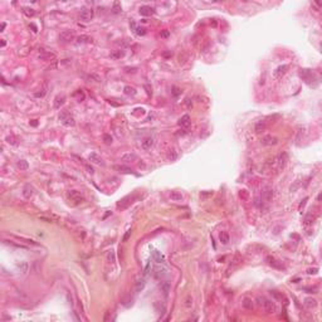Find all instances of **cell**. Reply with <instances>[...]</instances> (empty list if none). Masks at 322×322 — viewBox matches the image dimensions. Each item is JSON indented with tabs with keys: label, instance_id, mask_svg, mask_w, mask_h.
Instances as JSON below:
<instances>
[{
	"label": "cell",
	"instance_id": "1",
	"mask_svg": "<svg viewBox=\"0 0 322 322\" xmlns=\"http://www.w3.org/2000/svg\"><path fill=\"white\" fill-rule=\"evenodd\" d=\"M59 120H61V122L67 127H73L74 125H76V121H74L73 116L70 115L68 111H62L61 115H59Z\"/></svg>",
	"mask_w": 322,
	"mask_h": 322
},
{
	"label": "cell",
	"instance_id": "2",
	"mask_svg": "<svg viewBox=\"0 0 322 322\" xmlns=\"http://www.w3.org/2000/svg\"><path fill=\"white\" fill-rule=\"evenodd\" d=\"M93 18V10L92 9H88V8H83V9L81 10V13H79V19L82 20V22H89V20Z\"/></svg>",
	"mask_w": 322,
	"mask_h": 322
},
{
	"label": "cell",
	"instance_id": "3",
	"mask_svg": "<svg viewBox=\"0 0 322 322\" xmlns=\"http://www.w3.org/2000/svg\"><path fill=\"white\" fill-rule=\"evenodd\" d=\"M67 196H68L69 200H72V202H74L76 204L83 202V195L77 190H69L68 193H67Z\"/></svg>",
	"mask_w": 322,
	"mask_h": 322
},
{
	"label": "cell",
	"instance_id": "4",
	"mask_svg": "<svg viewBox=\"0 0 322 322\" xmlns=\"http://www.w3.org/2000/svg\"><path fill=\"white\" fill-rule=\"evenodd\" d=\"M262 306H263V309L266 311V313H274L275 312V304H274V302H272L271 299H267L266 297H264V299H263Z\"/></svg>",
	"mask_w": 322,
	"mask_h": 322
},
{
	"label": "cell",
	"instance_id": "5",
	"mask_svg": "<svg viewBox=\"0 0 322 322\" xmlns=\"http://www.w3.org/2000/svg\"><path fill=\"white\" fill-rule=\"evenodd\" d=\"M261 142H262L263 145H266V146H273V145H277L278 144V139L275 136L267 135V136H263L262 137Z\"/></svg>",
	"mask_w": 322,
	"mask_h": 322
},
{
	"label": "cell",
	"instance_id": "6",
	"mask_svg": "<svg viewBox=\"0 0 322 322\" xmlns=\"http://www.w3.org/2000/svg\"><path fill=\"white\" fill-rule=\"evenodd\" d=\"M59 39H61V42H63V43H68V42L73 40L74 39L73 30H63L59 35Z\"/></svg>",
	"mask_w": 322,
	"mask_h": 322
},
{
	"label": "cell",
	"instance_id": "7",
	"mask_svg": "<svg viewBox=\"0 0 322 322\" xmlns=\"http://www.w3.org/2000/svg\"><path fill=\"white\" fill-rule=\"evenodd\" d=\"M121 161L125 162V164H131V162H135V161H137V155L133 154V152L123 154L122 156H121Z\"/></svg>",
	"mask_w": 322,
	"mask_h": 322
},
{
	"label": "cell",
	"instance_id": "8",
	"mask_svg": "<svg viewBox=\"0 0 322 322\" xmlns=\"http://www.w3.org/2000/svg\"><path fill=\"white\" fill-rule=\"evenodd\" d=\"M33 194H34V187H33L30 184H27V185L23 187V196L25 199H30Z\"/></svg>",
	"mask_w": 322,
	"mask_h": 322
},
{
	"label": "cell",
	"instance_id": "9",
	"mask_svg": "<svg viewBox=\"0 0 322 322\" xmlns=\"http://www.w3.org/2000/svg\"><path fill=\"white\" fill-rule=\"evenodd\" d=\"M88 160H89L91 162H93V164H96V165H103V160H102V157L99 156L98 154H96V152H92V154H89Z\"/></svg>",
	"mask_w": 322,
	"mask_h": 322
},
{
	"label": "cell",
	"instance_id": "10",
	"mask_svg": "<svg viewBox=\"0 0 322 322\" xmlns=\"http://www.w3.org/2000/svg\"><path fill=\"white\" fill-rule=\"evenodd\" d=\"M154 142H155L154 137H151V136L145 137V139L142 140V149H144V150H150L154 146Z\"/></svg>",
	"mask_w": 322,
	"mask_h": 322
},
{
	"label": "cell",
	"instance_id": "11",
	"mask_svg": "<svg viewBox=\"0 0 322 322\" xmlns=\"http://www.w3.org/2000/svg\"><path fill=\"white\" fill-rule=\"evenodd\" d=\"M267 262H268L269 266L274 267V268H278V269H283V268H284L283 264H282V262H279V261H277V259H274L273 257H267Z\"/></svg>",
	"mask_w": 322,
	"mask_h": 322
},
{
	"label": "cell",
	"instance_id": "12",
	"mask_svg": "<svg viewBox=\"0 0 322 322\" xmlns=\"http://www.w3.org/2000/svg\"><path fill=\"white\" fill-rule=\"evenodd\" d=\"M154 13H155L154 8L149 6V5H144V6L140 8V14L142 16H150V15H152Z\"/></svg>",
	"mask_w": 322,
	"mask_h": 322
},
{
	"label": "cell",
	"instance_id": "13",
	"mask_svg": "<svg viewBox=\"0 0 322 322\" xmlns=\"http://www.w3.org/2000/svg\"><path fill=\"white\" fill-rule=\"evenodd\" d=\"M190 123H191V118H190V116L189 115H184L180 120H179V125H180L181 127H189L190 126Z\"/></svg>",
	"mask_w": 322,
	"mask_h": 322
},
{
	"label": "cell",
	"instance_id": "14",
	"mask_svg": "<svg viewBox=\"0 0 322 322\" xmlns=\"http://www.w3.org/2000/svg\"><path fill=\"white\" fill-rule=\"evenodd\" d=\"M262 194H263V199H264L266 202H271V200L273 199V190H272L271 187H264Z\"/></svg>",
	"mask_w": 322,
	"mask_h": 322
},
{
	"label": "cell",
	"instance_id": "15",
	"mask_svg": "<svg viewBox=\"0 0 322 322\" xmlns=\"http://www.w3.org/2000/svg\"><path fill=\"white\" fill-rule=\"evenodd\" d=\"M152 259L156 263H161V264L165 263V257L162 256L161 252H159V250H154L152 252Z\"/></svg>",
	"mask_w": 322,
	"mask_h": 322
},
{
	"label": "cell",
	"instance_id": "16",
	"mask_svg": "<svg viewBox=\"0 0 322 322\" xmlns=\"http://www.w3.org/2000/svg\"><path fill=\"white\" fill-rule=\"evenodd\" d=\"M287 69H288V66H286V64L279 66L278 68L274 70V77H275V78H281V77L283 76V74L287 72Z\"/></svg>",
	"mask_w": 322,
	"mask_h": 322
},
{
	"label": "cell",
	"instance_id": "17",
	"mask_svg": "<svg viewBox=\"0 0 322 322\" xmlns=\"http://www.w3.org/2000/svg\"><path fill=\"white\" fill-rule=\"evenodd\" d=\"M287 161H288V156H287V154H286V152H283V154L281 155V156L278 157V161H277V164H278V169H283L284 166H286Z\"/></svg>",
	"mask_w": 322,
	"mask_h": 322
},
{
	"label": "cell",
	"instance_id": "18",
	"mask_svg": "<svg viewBox=\"0 0 322 322\" xmlns=\"http://www.w3.org/2000/svg\"><path fill=\"white\" fill-rule=\"evenodd\" d=\"M266 128H267L266 121H258V122L256 123V126H254V131H256L257 133H261L263 131H266Z\"/></svg>",
	"mask_w": 322,
	"mask_h": 322
},
{
	"label": "cell",
	"instance_id": "19",
	"mask_svg": "<svg viewBox=\"0 0 322 322\" xmlns=\"http://www.w3.org/2000/svg\"><path fill=\"white\" fill-rule=\"evenodd\" d=\"M170 199L173 200V202H182L184 196H182L181 193H179V191H171V193H170Z\"/></svg>",
	"mask_w": 322,
	"mask_h": 322
},
{
	"label": "cell",
	"instance_id": "20",
	"mask_svg": "<svg viewBox=\"0 0 322 322\" xmlns=\"http://www.w3.org/2000/svg\"><path fill=\"white\" fill-rule=\"evenodd\" d=\"M16 268H18V271L20 272L22 274H25L28 269H29V266H28V263L27 262H20L16 264Z\"/></svg>",
	"mask_w": 322,
	"mask_h": 322
},
{
	"label": "cell",
	"instance_id": "21",
	"mask_svg": "<svg viewBox=\"0 0 322 322\" xmlns=\"http://www.w3.org/2000/svg\"><path fill=\"white\" fill-rule=\"evenodd\" d=\"M66 102V97L63 94L61 96H57L56 99H54V108H61V106Z\"/></svg>",
	"mask_w": 322,
	"mask_h": 322
},
{
	"label": "cell",
	"instance_id": "22",
	"mask_svg": "<svg viewBox=\"0 0 322 322\" xmlns=\"http://www.w3.org/2000/svg\"><path fill=\"white\" fill-rule=\"evenodd\" d=\"M242 306L247 309H253V301L248 298V297H245V298H243V301H242Z\"/></svg>",
	"mask_w": 322,
	"mask_h": 322
},
{
	"label": "cell",
	"instance_id": "23",
	"mask_svg": "<svg viewBox=\"0 0 322 322\" xmlns=\"http://www.w3.org/2000/svg\"><path fill=\"white\" fill-rule=\"evenodd\" d=\"M304 304H306V307H308V308H315L317 306V301L315 298L308 297V298L304 299Z\"/></svg>",
	"mask_w": 322,
	"mask_h": 322
},
{
	"label": "cell",
	"instance_id": "24",
	"mask_svg": "<svg viewBox=\"0 0 322 322\" xmlns=\"http://www.w3.org/2000/svg\"><path fill=\"white\" fill-rule=\"evenodd\" d=\"M219 239H220V242H221V244H228V243H229V239H230V238H229V234H228L227 232H220V234H219Z\"/></svg>",
	"mask_w": 322,
	"mask_h": 322
},
{
	"label": "cell",
	"instance_id": "25",
	"mask_svg": "<svg viewBox=\"0 0 322 322\" xmlns=\"http://www.w3.org/2000/svg\"><path fill=\"white\" fill-rule=\"evenodd\" d=\"M115 169L118 170L120 173H123V174H132L133 173V171L130 168H127V166H123V165H117V166H115Z\"/></svg>",
	"mask_w": 322,
	"mask_h": 322
},
{
	"label": "cell",
	"instance_id": "26",
	"mask_svg": "<svg viewBox=\"0 0 322 322\" xmlns=\"http://www.w3.org/2000/svg\"><path fill=\"white\" fill-rule=\"evenodd\" d=\"M160 288H161V291L164 292V295L165 296H168L169 295V292H170V283L169 282H161L160 284Z\"/></svg>",
	"mask_w": 322,
	"mask_h": 322
},
{
	"label": "cell",
	"instance_id": "27",
	"mask_svg": "<svg viewBox=\"0 0 322 322\" xmlns=\"http://www.w3.org/2000/svg\"><path fill=\"white\" fill-rule=\"evenodd\" d=\"M52 58H54V54L49 52H42L39 54V59L42 61H48V59H52Z\"/></svg>",
	"mask_w": 322,
	"mask_h": 322
},
{
	"label": "cell",
	"instance_id": "28",
	"mask_svg": "<svg viewBox=\"0 0 322 322\" xmlns=\"http://www.w3.org/2000/svg\"><path fill=\"white\" fill-rule=\"evenodd\" d=\"M145 284H146V282H145V279H144V278L139 279V281L136 282V286H135V290H136V292H141V291L145 288Z\"/></svg>",
	"mask_w": 322,
	"mask_h": 322
},
{
	"label": "cell",
	"instance_id": "29",
	"mask_svg": "<svg viewBox=\"0 0 322 322\" xmlns=\"http://www.w3.org/2000/svg\"><path fill=\"white\" fill-rule=\"evenodd\" d=\"M92 39L88 35H79L77 37V43H91Z\"/></svg>",
	"mask_w": 322,
	"mask_h": 322
},
{
	"label": "cell",
	"instance_id": "30",
	"mask_svg": "<svg viewBox=\"0 0 322 322\" xmlns=\"http://www.w3.org/2000/svg\"><path fill=\"white\" fill-rule=\"evenodd\" d=\"M112 11H113L115 14H120L121 11H122V6H121V4L118 1H115L113 3V6H112Z\"/></svg>",
	"mask_w": 322,
	"mask_h": 322
},
{
	"label": "cell",
	"instance_id": "31",
	"mask_svg": "<svg viewBox=\"0 0 322 322\" xmlns=\"http://www.w3.org/2000/svg\"><path fill=\"white\" fill-rule=\"evenodd\" d=\"M125 56V52L123 51H116L113 53H111V58L112 59H120V58H122Z\"/></svg>",
	"mask_w": 322,
	"mask_h": 322
},
{
	"label": "cell",
	"instance_id": "32",
	"mask_svg": "<svg viewBox=\"0 0 322 322\" xmlns=\"http://www.w3.org/2000/svg\"><path fill=\"white\" fill-rule=\"evenodd\" d=\"M18 168H19L20 170H28V168H29L28 161H25V160H20V161H18Z\"/></svg>",
	"mask_w": 322,
	"mask_h": 322
},
{
	"label": "cell",
	"instance_id": "33",
	"mask_svg": "<svg viewBox=\"0 0 322 322\" xmlns=\"http://www.w3.org/2000/svg\"><path fill=\"white\" fill-rule=\"evenodd\" d=\"M123 92H125L126 94H132V96L136 94V89L133 88V87H130V86H126V87H125V88H123Z\"/></svg>",
	"mask_w": 322,
	"mask_h": 322
},
{
	"label": "cell",
	"instance_id": "34",
	"mask_svg": "<svg viewBox=\"0 0 322 322\" xmlns=\"http://www.w3.org/2000/svg\"><path fill=\"white\" fill-rule=\"evenodd\" d=\"M135 33H136L137 35H145L146 34V29L144 27H136Z\"/></svg>",
	"mask_w": 322,
	"mask_h": 322
},
{
	"label": "cell",
	"instance_id": "35",
	"mask_svg": "<svg viewBox=\"0 0 322 322\" xmlns=\"http://www.w3.org/2000/svg\"><path fill=\"white\" fill-rule=\"evenodd\" d=\"M23 11H24V14H25L27 16H33L35 14V11L32 9V8H24L23 9Z\"/></svg>",
	"mask_w": 322,
	"mask_h": 322
},
{
	"label": "cell",
	"instance_id": "36",
	"mask_svg": "<svg viewBox=\"0 0 322 322\" xmlns=\"http://www.w3.org/2000/svg\"><path fill=\"white\" fill-rule=\"evenodd\" d=\"M185 306L187 308H190L191 306H193V297H191V296H187L186 298H185Z\"/></svg>",
	"mask_w": 322,
	"mask_h": 322
},
{
	"label": "cell",
	"instance_id": "37",
	"mask_svg": "<svg viewBox=\"0 0 322 322\" xmlns=\"http://www.w3.org/2000/svg\"><path fill=\"white\" fill-rule=\"evenodd\" d=\"M107 259H108V262L110 263H115L116 262V257H115V252H111L108 253V256H107Z\"/></svg>",
	"mask_w": 322,
	"mask_h": 322
},
{
	"label": "cell",
	"instance_id": "38",
	"mask_svg": "<svg viewBox=\"0 0 322 322\" xmlns=\"http://www.w3.org/2000/svg\"><path fill=\"white\" fill-rule=\"evenodd\" d=\"M103 141H104V144H107V145H111L112 144V137L111 135H103Z\"/></svg>",
	"mask_w": 322,
	"mask_h": 322
},
{
	"label": "cell",
	"instance_id": "39",
	"mask_svg": "<svg viewBox=\"0 0 322 322\" xmlns=\"http://www.w3.org/2000/svg\"><path fill=\"white\" fill-rule=\"evenodd\" d=\"M45 93H47V87L44 86L43 89H42V92H37V93H35V97H38V98H39V97H44Z\"/></svg>",
	"mask_w": 322,
	"mask_h": 322
},
{
	"label": "cell",
	"instance_id": "40",
	"mask_svg": "<svg viewBox=\"0 0 322 322\" xmlns=\"http://www.w3.org/2000/svg\"><path fill=\"white\" fill-rule=\"evenodd\" d=\"M303 291H307V293H316L317 288L316 287H304Z\"/></svg>",
	"mask_w": 322,
	"mask_h": 322
},
{
	"label": "cell",
	"instance_id": "41",
	"mask_svg": "<svg viewBox=\"0 0 322 322\" xmlns=\"http://www.w3.org/2000/svg\"><path fill=\"white\" fill-rule=\"evenodd\" d=\"M6 141L9 142L10 145H16V144H18V142H16V139H15L14 136H8L6 137Z\"/></svg>",
	"mask_w": 322,
	"mask_h": 322
},
{
	"label": "cell",
	"instance_id": "42",
	"mask_svg": "<svg viewBox=\"0 0 322 322\" xmlns=\"http://www.w3.org/2000/svg\"><path fill=\"white\" fill-rule=\"evenodd\" d=\"M132 302H133L132 298H127V299H123L122 304H123L125 307H130V306H132Z\"/></svg>",
	"mask_w": 322,
	"mask_h": 322
},
{
	"label": "cell",
	"instance_id": "43",
	"mask_svg": "<svg viewBox=\"0 0 322 322\" xmlns=\"http://www.w3.org/2000/svg\"><path fill=\"white\" fill-rule=\"evenodd\" d=\"M313 219H315V216H313L312 214H308L306 218H304V223H306V224H309V223H312V221H313Z\"/></svg>",
	"mask_w": 322,
	"mask_h": 322
},
{
	"label": "cell",
	"instance_id": "44",
	"mask_svg": "<svg viewBox=\"0 0 322 322\" xmlns=\"http://www.w3.org/2000/svg\"><path fill=\"white\" fill-rule=\"evenodd\" d=\"M131 233H132L131 229H130V230H127V232H126V234H125V235H123L122 240H123V242H127V240L130 239V237H131Z\"/></svg>",
	"mask_w": 322,
	"mask_h": 322
},
{
	"label": "cell",
	"instance_id": "45",
	"mask_svg": "<svg viewBox=\"0 0 322 322\" xmlns=\"http://www.w3.org/2000/svg\"><path fill=\"white\" fill-rule=\"evenodd\" d=\"M176 157H178V155H176V152H175V151H173V152H169V159H170L171 161L176 160Z\"/></svg>",
	"mask_w": 322,
	"mask_h": 322
},
{
	"label": "cell",
	"instance_id": "46",
	"mask_svg": "<svg viewBox=\"0 0 322 322\" xmlns=\"http://www.w3.org/2000/svg\"><path fill=\"white\" fill-rule=\"evenodd\" d=\"M180 93H181V91L179 89L178 87H173V94H174V96H179Z\"/></svg>",
	"mask_w": 322,
	"mask_h": 322
},
{
	"label": "cell",
	"instance_id": "47",
	"mask_svg": "<svg viewBox=\"0 0 322 322\" xmlns=\"http://www.w3.org/2000/svg\"><path fill=\"white\" fill-rule=\"evenodd\" d=\"M317 272H318V268H309V269L307 271V273H308V274H316Z\"/></svg>",
	"mask_w": 322,
	"mask_h": 322
},
{
	"label": "cell",
	"instance_id": "48",
	"mask_svg": "<svg viewBox=\"0 0 322 322\" xmlns=\"http://www.w3.org/2000/svg\"><path fill=\"white\" fill-rule=\"evenodd\" d=\"M86 169H87V170H88V173H89V174H93V169H92V168H91V166H88V165H86Z\"/></svg>",
	"mask_w": 322,
	"mask_h": 322
},
{
	"label": "cell",
	"instance_id": "49",
	"mask_svg": "<svg viewBox=\"0 0 322 322\" xmlns=\"http://www.w3.org/2000/svg\"><path fill=\"white\" fill-rule=\"evenodd\" d=\"M306 202H307V198H306V199H304V200H303V203H301V205H299V208H302V206L304 205V204H306Z\"/></svg>",
	"mask_w": 322,
	"mask_h": 322
},
{
	"label": "cell",
	"instance_id": "50",
	"mask_svg": "<svg viewBox=\"0 0 322 322\" xmlns=\"http://www.w3.org/2000/svg\"><path fill=\"white\" fill-rule=\"evenodd\" d=\"M161 35H162V37H168V35H169V32H164V33H161Z\"/></svg>",
	"mask_w": 322,
	"mask_h": 322
},
{
	"label": "cell",
	"instance_id": "51",
	"mask_svg": "<svg viewBox=\"0 0 322 322\" xmlns=\"http://www.w3.org/2000/svg\"><path fill=\"white\" fill-rule=\"evenodd\" d=\"M5 44H6V42L4 39H1V47H5Z\"/></svg>",
	"mask_w": 322,
	"mask_h": 322
},
{
	"label": "cell",
	"instance_id": "52",
	"mask_svg": "<svg viewBox=\"0 0 322 322\" xmlns=\"http://www.w3.org/2000/svg\"><path fill=\"white\" fill-rule=\"evenodd\" d=\"M5 29V23H1V32Z\"/></svg>",
	"mask_w": 322,
	"mask_h": 322
}]
</instances>
